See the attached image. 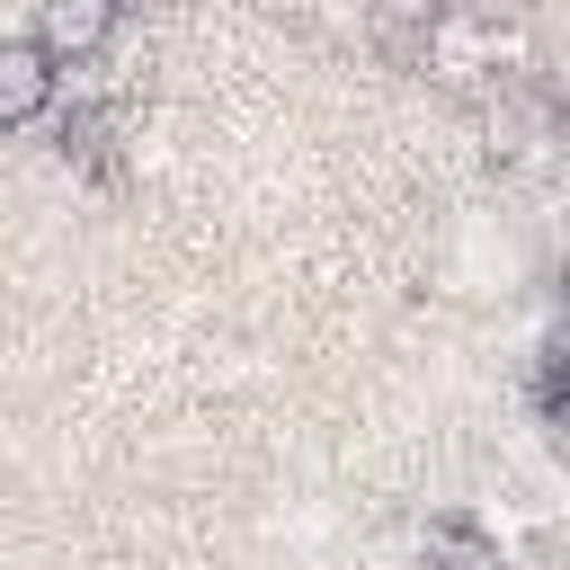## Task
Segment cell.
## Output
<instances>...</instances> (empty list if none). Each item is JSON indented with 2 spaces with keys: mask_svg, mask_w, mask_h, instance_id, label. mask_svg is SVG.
<instances>
[{
  "mask_svg": "<svg viewBox=\"0 0 570 570\" xmlns=\"http://www.w3.org/2000/svg\"><path fill=\"white\" fill-rule=\"evenodd\" d=\"M107 36H116V9H107V0H45L27 45H36L53 71H80V62H89Z\"/></svg>",
  "mask_w": 570,
  "mask_h": 570,
  "instance_id": "6da1fadb",
  "label": "cell"
},
{
  "mask_svg": "<svg viewBox=\"0 0 570 570\" xmlns=\"http://www.w3.org/2000/svg\"><path fill=\"white\" fill-rule=\"evenodd\" d=\"M53 89H62V71H53L27 36H0V125L45 116V107H53Z\"/></svg>",
  "mask_w": 570,
  "mask_h": 570,
  "instance_id": "7a4b0ae2",
  "label": "cell"
},
{
  "mask_svg": "<svg viewBox=\"0 0 570 570\" xmlns=\"http://www.w3.org/2000/svg\"><path fill=\"white\" fill-rule=\"evenodd\" d=\"M428 570H517L481 525H428Z\"/></svg>",
  "mask_w": 570,
  "mask_h": 570,
  "instance_id": "3957f363",
  "label": "cell"
}]
</instances>
